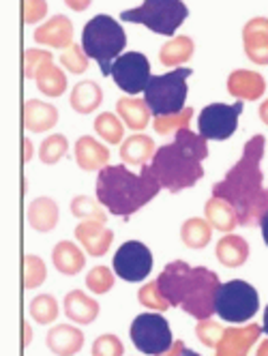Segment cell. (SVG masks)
<instances>
[{
  "label": "cell",
  "instance_id": "7c38bea8",
  "mask_svg": "<svg viewBox=\"0 0 268 356\" xmlns=\"http://www.w3.org/2000/svg\"><path fill=\"white\" fill-rule=\"evenodd\" d=\"M112 78L120 90L135 97L151 82V63L140 52H127L114 60Z\"/></svg>",
  "mask_w": 268,
  "mask_h": 356
},
{
  "label": "cell",
  "instance_id": "74e56055",
  "mask_svg": "<svg viewBox=\"0 0 268 356\" xmlns=\"http://www.w3.org/2000/svg\"><path fill=\"white\" fill-rule=\"evenodd\" d=\"M67 150H69L67 138L60 136V134H54V136H50V138H47L41 144V148H39V159L43 163H47V165H54V163H58L67 155Z\"/></svg>",
  "mask_w": 268,
  "mask_h": 356
},
{
  "label": "cell",
  "instance_id": "d6a6232c",
  "mask_svg": "<svg viewBox=\"0 0 268 356\" xmlns=\"http://www.w3.org/2000/svg\"><path fill=\"white\" fill-rule=\"evenodd\" d=\"M28 314L39 324H52L58 318V302L52 294H39L31 300Z\"/></svg>",
  "mask_w": 268,
  "mask_h": 356
},
{
  "label": "cell",
  "instance_id": "836d02e7",
  "mask_svg": "<svg viewBox=\"0 0 268 356\" xmlns=\"http://www.w3.org/2000/svg\"><path fill=\"white\" fill-rule=\"evenodd\" d=\"M94 131L99 134L108 144H123V136H125V129H123V122L116 118V114H110V112H103L94 118Z\"/></svg>",
  "mask_w": 268,
  "mask_h": 356
},
{
  "label": "cell",
  "instance_id": "d590c367",
  "mask_svg": "<svg viewBox=\"0 0 268 356\" xmlns=\"http://www.w3.org/2000/svg\"><path fill=\"white\" fill-rule=\"evenodd\" d=\"M47 279V266L39 256H33V253H26L24 256V288L33 290L39 288Z\"/></svg>",
  "mask_w": 268,
  "mask_h": 356
},
{
  "label": "cell",
  "instance_id": "8fae6325",
  "mask_svg": "<svg viewBox=\"0 0 268 356\" xmlns=\"http://www.w3.org/2000/svg\"><path fill=\"white\" fill-rule=\"evenodd\" d=\"M242 114V101L238 99L234 106L210 104L200 112L198 129L204 140H228L236 134L238 116Z\"/></svg>",
  "mask_w": 268,
  "mask_h": 356
},
{
  "label": "cell",
  "instance_id": "bcb514c9",
  "mask_svg": "<svg viewBox=\"0 0 268 356\" xmlns=\"http://www.w3.org/2000/svg\"><path fill=\"white\" fill-rule=\"evenodd\" d=\"M183 350H185V341L183 339H176L172 348H169L167 352H163V354H159V356H178Z\"/></svg>",
  "mask_w": 268,
  "mask_h": 356
},
{
  "label": "cell",
  "instance_id": "7bdbcfd3",
  "mask_svg": "<svg viewBox=\"0 0 268 356\" xmlns=\"http://www.w3.org/2000/svg\"><path fill=\"white\" fill-rule=\"evenodd\" d=\"M45 63H52L50 52H45V49H26L24 52V73H26V78H37L39 69Z\"/></svg>",
  "mask_w": 268,
  "mask_h": 356
},
{
  "label": "cell",
  "instance_id": "681fc988",
  "mask_svg": "<svg viewBox=\"0 0 268 356\" xmlns=\"http://www.w3.org/2000/svg\"><path fill=\"white\" fill-rule=\"evenodd\" d=\"M24 335H26V339H24V346H28V343H31V339H33V328H31V324H28V322L24 324Z\"/></svg>",
  "mask_w": 268,
  "mask_h": 356
},
{
  "label": "cell",
  "instance_id": "1f68e13d",
  "mask_svg": "<svg viewBox=\"0 0 268 356\" xmlns=\"http://www.w3.org/2000/svg\"><path fill=\"white\" fill-rule=\"evenodd\" d=\"M106 207L99 200H92L88 195H76L71 202V215L82 221H101L106 223L108 213L103 211Z\"/></svg>",
  "mask_w": 268,
  "mask_h": 356
},
{
  "label": "cell",
  "instance_id": "7dc6e473",
  "mask_svg": "<svg viewBox=\"0 0 268 356\" xmlns=\"http://www.w3.org/2000/svg\"><path fill=\"white\" fill-rule=\"evenodd\" d=\"M258 114H260V120H262L264 124H268V99H266V101H264V104L260 106Z\"/></svg>",
  "mask_w": 268,
  "mask_h": 356
},
{
  "label": "cell",
  "instance_id": "603a6c76",
  "mask_svg": "<svg viewBox=\"0 0 268 356\" xmlns=\"http://www.w3.org/2000/svg\"><path fill=\"white\" fill-rule=\"evenodd\" d=\"M58 204L52 200V197H37L28 204V211H26V217H28V223L35 227L37 232H52L54 227L58 225Z\"/></svg>",
  "mask_w": 268,
  "mask_h": 356
},
{
  "label": "cell",
  "instance_id": "f1b7e54d",
  "mask_svg": "<svg viewBox=\"0 0 268 356\" xmlns=\"http://www.w3.org/2000/svg\"><path fill=\"white\" fill-rule=\"evenodd\" d=\"M215 227L202 219V217H191L181 225V241L189 249H204L210 245Z\"/></svg>",
  "mask_w": 268,
  "mask_h": 356
},
{
  "label": "cell",
  "instance_id": "7a4b0ae2",
  "mask_svg": "<svg viewBox=\"0 0 268 356\" xmlns=\"http://www.w3.org/2000/svg\"><path fill=\"white\" fill-rule=\"evenodd\" d=\"M157 284L172 307H183L187 316L196 318L198 322L210 320L212 314H217L215 302L217 292L221 288L217 273L176 260L161 270Z\"/></svg>",
  "mask_w": 268,
  "mask_h": 356
},
{
  "label": "cell",
  "instance_id": "ee69618b",
  "mask_svg": "<svg viewBox=\"0 0 268 356\" xmlns=\"http://www.w3.org/2000/svg\"><path fill=\"white\" fill-rule=\"evenodd\" d=\"M24 22L26 24H37L47 15V3L45 0H24Z\"/></svg>",
  "mask_w": 268,
  "mask_h": 356
},
{
  "label": "cell",
  "instance_id": "277c9868",
  "mask_svg": "<svg viewBox=\"0 0 268 356\" xmlns=\"http://www.w3.org/2000/svg\"><path fill=\"white\" fill-rule=\"evenodd\" d=\"M161 185L151 165H144L140 174H133L125 165H108L99 170L97 178V200L108 213L116 217H131L159 193Z\"/></svg>",
  "mask_w": 268,
  "mask_h": 356
},
{
  "label": "cell",
  "instance_id": "cb8c5ba5",
  "mask_svg": "<svg viewBox=\"0 0 268 356\" xmlns=\"http://www.w3.org/2000/svg\"><path fill=\"white\" fill-rule=\"evenodd\" d=\"M116 110L123 118V122L133 131H144L151 122V108L146 104V99H137V97H120Z\"/></svg>",
  "mask_w": 268,
  "mask_h": 356
},
{
  "label": "cell",
  "instance_id": "5bb4252c",
  "mask_svg": "<svg viewBox=\"0 0 268 356\" xmlns=\"http://www.w3.org/2000/svg\"><path fill=\"white\" fill-rule=\"evenodd\" d=\"M76 238L86 249L88 256L101 258L114 243V232L101 221H82L76 227Z\"/></svg>",
  "mask_w": 268,
  "mask_h": 356
},
{
  "label": "cell",
  "instance_id": "4fadbf2b",
  "mask_svg": "<svg viewBox=\"0 0 268 356\" xmlns=\"http://www.w3.org/2000/svg\"><path fill=\"white\" fill-rule=\"evenodd\" d=\"M260 324H247L240 328H226V333L215 348V356H249L251 348L262 335Z\"/></svg>",
  "mask_w": 268,
  "mask_h": 356
},
{
  "label": "cell",
  "instance_id": "2e32d148",
  "mask_svg": "<svg viewBox=\"0 0 268 356\" xmlns=\"http://www.w3.org/2000/svg\"><path fill=\"white\" fill-rule=\"evenodd\" d=\"M35 41L50 47H71L73 45V24L67 15H54L35 31Z\"/></svg>",
  "mask_w": 268,
  "mask_h": 356
},
{
  "label": "cell",
  "instance_id": "ffe728a7",
  "mask_svg": "<svg viewBox=\"0 0 268 356\" xmlns=\"http://www.w3.org/2000/svg\"><path fill=\"white\" fill-rule=\"evenodd\" d=\"M58 122V110L50 104H43L39 99H28L24 104V127L28 131L35 134H43L50 131L52 127H56Z\"/></svg>",
  "mask_w": 268,
  "mask_h": 356
},
{
  "label": "cell",
  "instance_id": "d6986e66",
  "mask_svg": "<svg viewBox=\"0 0 268 356\" xmlns=\"http://www.w3.org/2000/svg\"><path fill=\"white\" fill-rule=\"evenodd\" d=\"M62 307H65V316L76 324H92L101 312L99 302L82 290H71L65 296Z\"/></svg>",
  "mask_w": 268,
  "mask_h": 356
},
{
  "label": "cell",
  "instance_id": "ab89813d",
  "mask_svg": "<svg viewBox=\"0 0 268 356\" xmlns=\"http://www.w3.org/2000/svg\"><path fill=\"white\" fill-rule=\"evenodd\" d=\"M60 63L71 73H84L88 69V56L84 52V47L78 45V43H73L71 47L65 49L62 56H60Z\"/></svg>",
  "mask_w": 268,
  "mask_h": 356
},
{
  "label": "cell",
  "instance_id": "9c48e42d",
  "mask_svg": "<svg viewBox=\"0 0 268 356\" xmlns=\"http://www.w3.org/2000/svg\"><path fill=\"white\" fill-rule=\"evenodd\" d=\"M129 333H131L133 346L140 352L151 354V356H159L174 346V337H172V330H169V324L163 316H159V312L140 314L131 322Z\"/></svg>",
  "mask_w": 268,
  "mask_h": 356
},
{
  "label": "cell",
  "instance_id": "4316f807",
  "mask_svg": "<svg viewBox=\"0 0 268 356\" xmlns=\"http://www.w3.org/2000/svg\"><path fill=\"white\" fill-rule=\"evenodd\" d=\"M52 262H54L56 270L62 275H78L86 266V256L76 243L60 241L52 249Z\"/></svg>",
  "mask_w": 268,
  "mask_h": 356
},
{
  "label": "cell",
  "instance_id": "db71d44e",
  "mask_svg": "<svg viewBox=\"0 0 268 356\" xmlns=\"http://www.w3.org/2000/svg\"><path fill=\"white\" fill-rule=\"evenodd\" d=\"M178 356H202V354H198V352H193V350H187V348H185Z\"/></svg>",
  "mask_w": 268,
  "mask_h": 356
},
{
  "label": "cell",
  "instance_id": "ac0fdd59",
  "mask_svg": "<svg viewBox=\"0 0 268 356\" xmlns=\"http://www.w3.org/2000/svg\"><path fill=\"white\" fill-rule=\"evenodd\" d=\"M266 90V80L249 69H236L228 78V92L240 101H258Z\"/></svg>",
  "mask_w": 268,
  "mask_h": 356
},
{
  "label": "cell",
  "instance_id": "60d3db41",
  "mask_svg": "<svg viewBox=\"0 0 268 356\" xmlns=\"http://www.w3.org/2000/svg\"><path fill=\"white\" fill-rule=\"evenodd\" d=\"M224 333H226V328L215 320H202L196 326V335L206 348H217L224 337Z\"/></svg>",
  "mask_w": 268,
  "mask_h": 356
},
{
  "label": "cell",
  "instance_id": "44dd1931",
  "mask_svg": "<svg viewBox=\"0 0 268 356\" xmlns=\"http://www.w3.org/2000/svg\"><path fill=\"white\" fill-rule=\"evenodd\" d=\"M76 161L82 170H103L110 165V150L90 136H82L76 142Z\"/></svg>",
  "mask_w": 268,
  "mask_h": 356
},
{
  "label": "cell",
  "instance_id": "f35d334b",
  "mask_svg": "<svg viewBox=\"0 0 268 356\" xmlns=\"http://www.w3.org/2000/svg\"><path fill=\"white\" fill-rule=\"evenodd\" d=\"M84 282L92 294H108L114 288V273L108 266H94L90 268Z\"/></svg>",
  "mask_w": 268,
  "mask_h": 356
},
{
  "label": "cell",
  "instance_id": "f6af8a7d",
  "mask_svg": "<svg viewBox=\"0 0 268 356\" xmlns=\"http://www.w3.org/2000/svg\"><path fill=\"white\" fill-rule=\"evenodd\" d=\"M92 0H65V5L73 11H86Z\"/></svg>",
  "mask_w": 268,
  "mask_h": 356
},
{
  "label": "cell",
  "instance_id": "4dcf8cb0",
  "mask_svg": "<svg viewBox=\"0 0 268 356\" xmlns=\"http://www.w3.org/2000/svg\"><path fill=\"white\" fill-rule=\"evenodd\" d=\"M35 80H37L39 90L43 95H47V97H60L67 90V75L62 73L60 67L54 65V60L52 63H45L39 69Z\"/></svg>",
  "mask_w": 268,
  "mask_h": 356
},
{
  "label": "cell",
  "instance_id": "484cf974",
  "mask_svg": "<svg viewBox=\"0 0 268 356\" xmlns=\"http://www.w3.org/2000/svg\"><path fill=\"white\" fill-rule=\"evenodd\" d=\"M204 215H206V221L215 227V230L224 232V234H230L238 225V215H236L234 207L230 204V202H226L224 197L212 195L204 204Z\"/></svg>",
  "mask_w": 268,
  "mask_h": 356
},
{
  "label": "cell",
  "instance_id": "e575fe53",
  "mask_svg": "<svg viewBox=\"0 0 268 356\" xmlns=\"http://www.w3.org/2000/svg\"><path fill=\"white\" fill-rule=\"evenodd\" d=\"M193 110L185 108L178 114H169V116H155L153 127L159 136H169V134H178L181 129H189V122H191Z\"/></svg>",
  "mask_w": 268,
  "mask_h": 356
},
{
  "label": "cell",
  "instance_id": "c3c4849f",
  "mask_svg": "<svg viewBox=\"0 0 268 356\" xmlns=\"http://www.w3.org/2000/svg\"><path fill=\"white\" fill-rule=\"evenodd\" d=\"M260 227H262V236H264V243L268 245V213L262 217V221H260Z\"/></svg>",
  "mask_w": 268,
  "mask_h": 356
},
{
  "label": "cell",
  "instance_id": "b9f144b4",
  "mask_svg": "<svg viewBox=\"0 0 268 356\" xmlns=\"http://www.w3.org/2000/svg\"><path fill=\"white\" fill-rule=\"evenodd\" d=\"M123 354H125V348H123V341L118 339V335L106 333L97 337L92 343V356H123Z\"/></svg>",
  "mask_w": 268,
  "mask_h": 356
},
{
  "label": "cell",
  "instance_id": "3957f363",
  "mask_svg": "<svg viewBox=\"0 0 268 356\" xmlns=\"http://www.w3.org/2000/svg\"><path fill=\"white\" fill-rule=\"evenodd\" d=\"M206 142L208 140L191 129H181L174 142L159 146L151 161V170L159 185L169 193H178L196 185L204 176L202 161L208 157Z\"/></svg>",
  "mask_w": 268,
  "mask_h": 356
},
{
  "label": "cell",
  "instance_id": "816d5d0a",
  "mask_svg": "<svg viewBox=\"0 0 268 356\" xmlns=\"http://www.w3.org/2000/svg\"><path fill=\"white\" fill-rule=\"evenodd\" d=\"M24 146H26V163H28L31 157H33V142L31 140H24Z\"/></svg>",
  "mask_w": 268,
  "mask_h": 356
},
{
  "label": "cell",
  "instance_id": "9a60e30c",
  "mask_svg": "<svg viewBox=\"0 0 268 356\" xmlns=\"http://www.w3.org/2000/svg\"><path fill=\"white\" fill-rule=\"evenodd\" d=\"M245 54L256 65H268V17H253L242 29Z\"/></svg>",
  "mask_w": 268,
  "mask_h": 356
},
{
  "label": "cell",
  "instance_id": "5b68a950",
  "mask_svg": "<svg viewBox=\"0 0 268 356\" xmlns=\"http://www.w3.org/2000/svg\"><path fill=\"white\" fill-rule=\"evenodd\" d=\"M127 45V35L110 15H94L82 31V47L88 58L99 65L103 75H112V65Z\"/></svg>",
  "mask_w": 268,
  "mask_h": 356
},
{
  "label": "cell",
  "instance_id": "f546056e",
  "mask_svg": "<svg viewBox=\"0 0 268 356\" xmlns=\"http://www.w3.org/2000/svg\"><path fill=\"white\" fill-rule=\"evenodd\" d=\"M193 52H196V43L189 37H176L159 49V63L165 67H176L187 63L193 56Z\"/></svg>",
  "mask_w": 268,
  "mask_h": 356
},
{
  "label": "cell",
  "instance_id": "83f0119b",
  "mask_svg": "<svg viewBox=\"0 0 268 356\" xmlns=\"http://www.w3.org/2000/svg\"><path fill=\"white\" fill-rule=\"evenodd\" d=\"M101 101H103V92L99 88V84H97V82H88V80L73 86L71 97H69L71 108L76 110V112H80V114L94 112L97 108L101 106Z\"/></svg>",
  "mask_w": 268,
  "mask_h": 356
},
{
  "label": "cell",
  "instance_id": "e0dca14e",
  "mask_svg": "<svg viewBox=\"0 0 268 356\" xmlns=\"http://www.w3.org/2000/svg\"><path fill=\"white\" fill-rule=\"evenodd\" d=\"M45 343L56 356H73L84 348V333L71 324H56L47 330Z\"/></svg>",
  "mask_w": 268,
  "mask_h": 356
},
{
  "label": "cell",
  "instance_id": "8d00e7d4",
  "mask_svg": "<svg viewBox=\"0 0 268 356\" xmlns=\"http://www.w3.org/2000/svg\"><path fill=\"white\" fill-rule=\"evenodd\" d=\"M137 300H140V305H144V307H149L153 312H159V314H163V312H167L169 307H172L169 300L163 296V292H161L157 282L144 284L140 288V292H137Z\"/></svg>",
  "mask_w": 268,
  "mask_h": 356
},
{
  "label": "cell",
  "instance_id": "7402d4cb",
  "mask_svg": "<svg viewBox=\"0 0 268 356\" xmlns=\"http://www.w3.org/2000/svg\"><path fill=\"white\" fill-rule=\"evenodd\" d=\"M215 253H217V260L226 268H238L249 260V243L242 236L230 232L219 238Z\"/></svg>",
  "mask_w": 268,
  "mask_h": 356
},
{
  "label": "cell",
  "instance_id": "6da1fadb",
  "mask_svg": "<svg viewBox=\"0 0 268 356\" xmlns=\"http://www.w3.org/2000/svg\"><path fill=\"white\" fill-rule=\"evenodd\" d=\"M266 148L264 136H253L236 165L226 174L221 183L212 187V195L224 197L234 207L240 225H260L262 217L268 213V189L262 187V157Z\"/></svg>",
  "mask_w": 268,
  "mask_h": 356
},
{
  "label": "cell",
  "instance_id": "d4e9b609",
  "mask_svg": "<svg viewBox=\"0 0 268 356\" xmlns=\"http://www.w3.org/2000/svg\"><path fill=\"white\" fill-rule=\"evenodd\" d=\"M155 152H157V148H155L153 138L144 136V134H135L120 144V159L129 165L144 168L149 161H153Z\"/></svg>",
  "mask_w": 268,
  "mask_h": 356
},
{
  "label": "cell",
  "instance_id": "52a82bcc",
  "mask_svg": "<svg viewBox=\"0 0 268 356\" xmlns=\"http://www.w3.org/2000/svg\"><path fill=\"white\" fill-rule=\"evenodd\" d=\"M189 11L183 0H144V3L135 9L123 11L125 22L142 24L149 31L172 37L178 26L187 19Z\"/></svg>",
  "mask_w": 268,
  "mask_h": 356
},
{
  "label": "cell",
  "instance_id": "30bf717a",
  "mask_svg": "<svg viewBox=\"0 0 268 356\" xmlns=\"http://www.w3.org/2000/svg\"><path fill=\"white\" fill-rule=\"evenodd\" d=\"M114 273L129 284H140L153 270V253L140 241H127L114 253Z\"/></svg>",
  "mask_w": 268,
  "mask_h": 356
},
{
  "label": "cell",
  "instance_id": "ba28073f",
  "mask_svg": "<svg viewBox=\"0 0 268 356\" xmlns=\"http://www.w3.org/2000/svg\"><path fill=\"white\" fill-rule=\"evenodd\" d=\"M258 309H260L258 290L251 284L242 282V279H232V282L221 284V288L217 292L215 312L226 322L245 324L258 314Z\"/></svg>",
  "mask_w": 268,
  "mask_h": 356
},
{
  "label": "cell",
  "instance_id": "f5cc1de1",
  "mask_svg": "<svg viewBox=\"0 0 268 356\" xmlns=\"http://www.w3.org/2000/svg\"><path fill=\"white\" fill-rule=\"evenodd\" d=\"M262 328H264V333L268 335V305H266V309H264V318H262Z\"/></svg>",
  "mask_w": 268,
  "mask_h": 356
},
{
  "label": "cell",
  "instance_id": "f907efd6",
  "mask_svg": "<svg viewBox=\"0 0 268 356\" xmlns=\"http://www.w3.org/2000/svg\"><path fill=\"white\" fill-rule=\"evenodd\" d=\"M256 356H268V339H264V341L258 346V350H256Z\"/></svg>",
  "mask_w": 268,
  "mask_h": 356
},
{
  "label": "cell",
  "instance_id": "8992f818",
  "mask_svg": "<svg viewBox=\"0 0 268 356\" xmlns=\"http://www.w3.org/2000/svg\"><path fill=\"white\" fill-rule=\"evenodd\" d=\"M191 73L189 67H181L163 75H153L144 90V99L155 116H169L185 110L187 78Z\"/></svg>",
  "mask_w": 268,
  "mask_h": 356
}]
</instances>
